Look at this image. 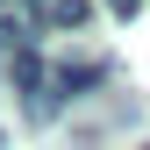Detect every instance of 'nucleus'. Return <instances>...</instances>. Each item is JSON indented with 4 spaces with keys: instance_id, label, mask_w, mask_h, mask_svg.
Returning a JSON list of instances; mask_svg holds the SVG:
<instances>
[{
    "instance_id": "obj_6",
    "label": "nucleus",
    "mask_w": 150,
    "mask_h": 150,
    "mask_svg": "<svg viewBox=\"0 0 150 150\" xmlns=\"http://www.w3.org/2000/svg\"><path fill=\"white\" fill-rule=\"evenodd\" d=\"M29 7H36V14H50V0H29Z\"/></svg>"
},
{
    "instance_id": "obj_7",
    "label": "nucleus",
    "mask_w": 150,
    "mask_h": 150,
    "mask_svg": "<svg viewBox=\"0 0 150 150\" xmlns=\"http://www.w3.org/2000/svg\"><path fill=\"white\" fill-rule=\"evenodd\" d=\"M0 143H7V136H0Z\"/></svg>"
},
{
    "instance_id": "obj_2",
    "label": "nucleus",
    "mask_w": 150,
    "mask_h": 150,
    "mask_svg": "<svg viewBox=\"0 0 150 150\" xmlns=\"http://www.w3.org/2000/svg\"><path fill=\"white\" fill-rule=\"evenodd\" d=\"M100 79H107V57H100V64H64V71H57L64 100H71V93H86V86H100Z\"/></svg>"
},
{
    "instance_id": "obj_4",
    "label": "nucleus",
    "mask_w": 150,
    "mask_h": 150,
    "mask_svg": "<svg viewBox=\"0 0 150 150\" xmlns=\"http://www.w3.org/2000/svg\"><path fill=\"white\" fill-rule=\"evenodd\" d=\"M43 22H50V29H79V22H86V0H50Z\"/></svg>"
},
{
    "instance_id": "obj_1",
    "label": "nucleus",
    "mask_w": 150,
    "mask_h": 150,
    "mask_svg": "<svg viewBox=\"0 0 150 150\" xmlns=\"http://www.w3.org/2000/svg\"><path fill=\"white\" fill-rule=\"evenodd\" d=\"M50 79H57V71H50L43 57H36V50H22V57H14V86H22V93H29V100H36V93H43Z\"/></svg>"
},
{
    "instance_id": "obj_3",
    "label": "nucleus",
    "mask_w": 150,
    "mask_h": 150,
    "mask_svg": "<svg viewBox=\"0 0 150 150\" xmlns=\"http://www.w3.org/2000/svg\"><path fill=\"white\" fill-rule=\"evenodd\" d=\"M22 50H29V22H7V14H0V64L22 57Z\"/></svg>"
},
{
    "instance_id": "obj_5",
    "label": "nucleus",
    "mask_w": 150,
    "mask_h": 150,
    "mask_svg": "<svg viewBox=\"0 0 150 150\" xmlns=\"http://www.w3.org/2000/svg\"><path fill=\"white\" fill-rule=\"evenodd\" d=\"M136 7H143V0H107V14H122V22H129Z\"/></svg>"
}]
</instances>
